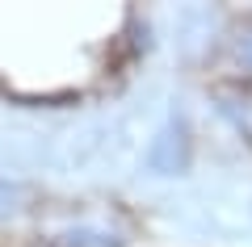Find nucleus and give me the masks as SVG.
Masks as SVG:
<instances>
[{
    "label": "nucleus",
    "mask_w": 252,
    "mask_h": 247,
    "mask_svg": "<svg viewBox=\"0 0 252 247\" xmlns=\"http://www.w3.org/2000/svg\"><path fill=\"white\" fill-rule=\"evenodd\" d=\"M244 105H252V101H244ZM248 130H252V122H248Z\"/></svg>",
    "instance_id": "20e7f679"
},
{
    "label": "nucleus",
    "mask_w": 252,
    "mask_h": 247,
    "mask_svg": "<svg viewBox=\"0 0 252 247\" xmlns=\"http://www.w3.org/2000/svg\"><path fill=\"white\" fill-rule=\"evenodd\" d=\"M55 247H122V239L105 226H72L55 239Z\"/></svg>",
    "instance_id": "f03ea898"
},
{
    "label": "nucleus",
    "mask_w": 252,
    "mask_h": 247,
    "mask_svg": "<svg viewBox=\"0 0 252 247\" xmlns=\"http://www.w3.org/2000/svg\"><path fill=\"white\" fill-rule=\"evenodd\" d=\"M189 147H193V142H189L185 117H172V122L147 142V155L143 159H147V168L160 172V176H177V172L189 168Z\"/></svg>",
    "instance_id": "f257e3e1"
},
{
    "label": "nucleus",
    "mask_w": 252,
    "mask_h": 247,
    "mask_svg": "<svg viewBox=\"0 0 252 247\" xmlns=\"http://www.w3.org/2000/svg\"><path fill=\"white\" fill-rule=\"evenodd\" d=\"M235 63H240L244 76L252 80V29H244V34L235 38Z\"/></svg>",
    "instance_id": "7ed1b4c3"
}]
</instances>
